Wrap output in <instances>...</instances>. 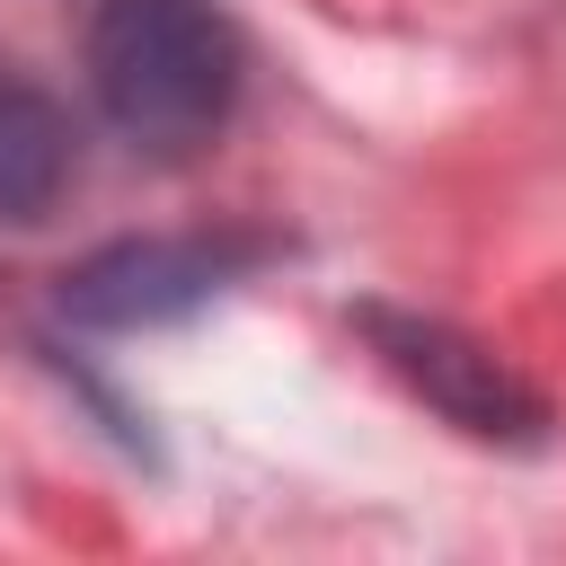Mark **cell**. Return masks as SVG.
Listing matches in <instances>:
<instances>
[{"label": "cell", "mask_w": 566, "mask_h": 566, "mask_svg": "<svg viewBox=\"0 0 566 566\" xmlns=\"http://www.w3.org/2000/svg\"><path fill=\"white\" fill-rule=\"evenodd\" d=\"M88 88L150 159H195L239 106V27L212 0H97Z\"/></svg>", "instance_id": "cell-1"}, {"label": "cell", "mask_w": 566, "mask_h": 566, "mask_svg": "<svg viewBox=\"0 0 566 566\" xmlns=\"http://www.w3.org/2000/svg\"><path fill=\"white\" fill-rule=\"evenodd\" d=\"M248 256L256 248H239V239H115L62 283V310L88 327H159V318H186L195 301H212Z\"/></svg>", "instance_id": "cell-2"}, {"label": "cell", "mask_w": 566, "mask_h": 566, "mask_svg": "<svg viewBox=\"0 0 566 566\" xmlns=\"http://www.w3.org/2000/svg\"><path fill=\"white\" fill-rule=\"evenodd\" d=\"M363 327L380 336V354H389L451 424H469V433H531V424H539V398H531L486 345H469V336H451V327H433V318H398V310H371Z\"/></svg>", "instance_id": "cell-3"}, {"label": "cell", "mask_w": 566, "mask_h": 566, "mask_svg": "<svg viewBox=\"0 0 566 566\" xmlns=\"http://www.w3.org/2000/svg\"><path fill=\"white\" fill-rule=\"evenodd\" d=\"M71 186V115L44 80L0 62V221H44Z\"/></svg>", "instance_id": "cell-4"}]
</instances>
